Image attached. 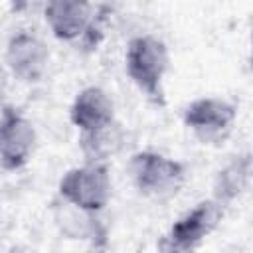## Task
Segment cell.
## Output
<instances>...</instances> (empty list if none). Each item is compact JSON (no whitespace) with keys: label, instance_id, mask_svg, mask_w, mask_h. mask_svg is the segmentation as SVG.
I'll use <instances>...</instances> for the list:
<instances>
[{"label":"cell","instance_id":"obj_2","mask_svg":"<svg viewBox=\"0 0 253 253\" xmlns=\"http://www.w3.org/2000/svg\"><path fill=\"white\" fill-rule=\"evenodd\" d=\"M126 168L136 192L152 200L174 198L186 182V164L156 150L134 152Z\"/></svg>","mask_w":253,"mask_h":253},{"label":"cell","instance_id":"obj_7","mask_svg":"<svg viewBox=\"0 0 253 253\" xmlns=\"http://www.w3.org/2000/svg\"><path fill=\"white\" fill-rule=\"evenodd\" d=\"M38 132L32 119L14 105L0 109V166L8 172L24 168L36 152Z\"/></svg>","mask_w":253,"mask_h":253},{"label":"cell","instance_id":"obj_6","mask_svg":"<svg viewBox=\"0 0 253 253\" xmlns=\"http://www.w3.org/2000/svg\"><path fill=\"white\" fill-rule=\"evenodd\" d=\"M237 107L221 97H200L182 111L184 126L202 144H221L233 130Z\"/></svg>","mask_w":253,"mask_h":253},{"label":"cell","instance_id":"obj_12","mask_svg":"<svg viewBox=\"0 0 253 253\" xmlns=\"http://www.w3.org/2000/svg\"><path fill=\"white\" fill-rule=\"evenodd\" d=\"M125 144V128L121 126L119 121L111 123L109 126L89 132V134H79V150L85 158V162H95V164H109Z\"/></svg>","mask_w":253,"mask_h":253},{"label":"cell","instance_id":"obj_11","mask_svg":"<svg viewBox=\"0 0 253 253\" xmlns=\"http://www.w3.org/2000/svg\"><path fill=\"white\" fill-rule=\"evenodd\" d=\"M53 217H55L59 231L67 239L97 241V239H103V235H105V229H103L101 221L97 219V213L79 210V208H75L63 200H59L55 204Z\"/></svg>","mask_w":253,"mask_h":253},{"label":"cell","instance_id":"obj_13","mask_svg":"<svg viewBox=\"0 0 253 253\" xmlns=\"http://www.w3.org/2000/svg\"><path fill=\"white\" fill-rule=\"evenodd\" d=\"M6 89H8V77L6 71L0 67V109L4 107V97H6Z\"/></svg>","mask_w":253,"mask_h":253},{"label":"cell","instance_id":"obj_3","mask_svg":"<svg viewBox=\"0 0 253 253\" xmlns=\"http://www.w3.org/2000/svg\"><path fill=\"white\" fill-rule=\"evenodd\" d=\"M223 217V208L210 200L184 211L158 239V253H196Z\"/></svg>","mask_w":253,"mask_h":253},{"label":"cell","instance_id":"obj_5","mask_svg":"<svg viewBox=\"0 0 253 253\" xmlns=\"http://www.w3.org/2000/svg\"><path fill=\"white\" fill-rule=\"evenodd\" d=\"M43 20L59 42H81L87 47L99 43L101 26L97 8L79 0H51L43 6Z\"/></svg>","mask_w":253,"mask_h":253},{"label":"cell","instance_id":"obj_1","mask_svg":"<svg viewBox=\"0 0 253 253\" xmlns=\"http://www.w3.org/2000/svg\"><path fill=\"white\" fill-rule=\"evenodd\" d=\"M168 69L170 51L160 38L140 34L128 40L125 49V71L134 87L154 105H164V81Z\"/></svg>","mask_w":253,"mask_h":253},{"label":"cell","instance_id":"obj_4","mask_svg":"<svg viewBox=\"0 0 253 253\" xmlns=\"http://www.w3.org/2000/svg\"><path fill=\"white\" fill-rule=\"evenodd\" d=\"M113 180L109 172V164L83 162L81 166L69 168L57 184L59 200L91 211L99 213L111 200Z\"/></svg>","mask_w":253,"mask_h":253},{"label":"cell","instance_id":"obj_8","mask_svg":"<svg viewBox=\"0 0 253 253\" xmlns=\"http://www.w3.org/2000/svg\"><path fill=\"white\" fill-rule=\"evenodd\" d=\"M8 71L22 83H38L49 65V49L45 42L32 30H18L10 36L4 49Z\"/></svg>","mask_w":253,"mask_h":253},{"label":"cell","instance_id":"obj_9","mask_svg":"<svg viewBox=\"0 0 253 253\" xmlns=\"http://www.w3.org/2000/svg\"><path fill=\"white\" fill-rule=\"evenodd\" d=\"M69 121L79 130V134L101 130L117 121L115 103L103 87H83L73 97V103L69 107Z\"/></svg>","mask_w":253,"mask_h":253},{"label":"cell","instance_id":"obj_10","mask_svg":"<svg viewBox=\"0 0 253 253\" xmlns=\"http://www.w3.org/2000/svg\"><path fill=\"white\" fill-rule=\"evenodd\" d=\"M251 174H253V160L249 152H241L231 156L217 172L211 184V200L217 202L223 210L231 206L235 200H239L249 184H251Z\"/></svg>","mask_w":253,"mask_h":253}]
</instances>
